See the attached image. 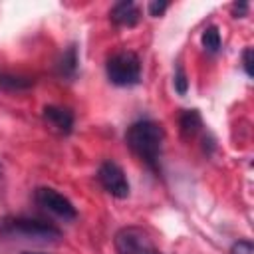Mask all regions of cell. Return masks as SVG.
<instances>
[{"instance_id":"obj_1","label":"cell","mask_w":254,"mask_h":254,"mask_svg":"<svg viewBox=\"0 0 254 254\" xmlns=\"http://www.w3.org/2000/svg\"><path fill=\"white\" fill-rule=\"evenodd\" d=\"M163 139H165L163 127L151 119L135 121L125 131L127 147L133 151V155L139 157V161H143L153 171H157V165H159Z\"/></svg>"},{"instance_id":"obj_2","label":"cell","mask_w":254,"mask_h":254,"mask_svg":"<svg viewBox=\"0 0 254 254\" xmlns=\"http://www.w3.org/2000/svg\"><path fill=\"white\" fill-rule=\"evenodd\" d=\"M107 79L119 87H131L141 81V60L135 52H117L105 64Z\"/></svg>"},{"instance_id":"obj_3","label":"cell","mask_w":254,"mask_h":254,"mask_svg":"<svg viewBox=\"0 0 254 254\" xmlns=\"http://www.w3.org/2000/svg\"><path fill=\"white\" fill-rule=\"evenodd\" d=\"M2 230L6 234L24 236L26 240H38V242H54V240L62 238V230L58 226H54L52 222L42 220V218H28V216H18V218L6 220Z\"/></svg>"},{"instance_id":"obj_4","label":"cell","mask_w":254,"mask_h":254,"mask_svg":"<svg viewBox=\"0 0 254 254\" xmlns=\"http://www.w3.org/2000/svg\"><path fill=\"white\" fill-rule=\"evenodd\" d=\"M117 254H161L151 236L139 226H125L115 234Z\"/></svg>"},{"instance_id":"obj_5","label":"cell","mask_w":254,"mask_h":254,"mask_svg":"<svg viewBox=\"0 0 254 254\" xmlns=\"http://www.w3.org/2000/svg\"><path fill=\"white\" fill-rule=\"evenodd\" d=\"M34 198L38 202V206L46 208L48 212L64 218V220H73L77 216V210L75 206L71 204L69 198H65L62 192H58L56 189H50V187H40L36 189L34 192Z\"/></svg>"},{"instance_id":"obj_6","label":"cell","mask_w":254,"mask_h":254,"mask_svg":"<svg viewBox=\"0 0 254 254\" xmlns=\"http://www.w3.org/2000/svg\"><path fill=\"white\" fill-rule=\"evenodd\" d=\"M97 181L111 196H115V198H127L129 196V190H131L129 181L117 163H113V161L101 163V167L97 169Z\"/></svg>"},{"instance_id":"obj_7","label":"cell","mask_w":254,"mask_h":254,"mask_svg":"<svg viewBox=\"0 0 254 254\" xmlns=\"http://www.w3.org/2000/svg\"><path fill=\"white\" fill-rule=\"evenodd\" d=\"M109 18L115 26H127L133 28L141 20V10L133 0H121L109 10Z\"/></svg>"},{"instance_id":"obj_8","label":"cell","mask_w":254,"mask_h":254,"mask_svg":"<svg viewBox=\"0 0 254 254\" xmlns=\"http://www.w3.org/2000/svg\"><path fill=\"white\" fill-rule=\"evenodd\" d=\"M44 119L62 135L71 133L73 129V113L65 107H58V105H46L44 107Z\"/></svg>"},{"instance_id":"obj_9","label":"cell","mask_w":254,"mask_h":254,"mask_svg":"<svg viewBox=\"0 0 254 254\" xmlns=\"http://www.w3.org/2000/svg\"><path fill=\"white\" fill-rule=\"evenodd\" d=\"M77 64H79V60H77V46L71 44V46L60 56V60H58V64H56V71H58L60 77L71 79V77H75V73H77Z\"/></svg>"},{"instance_id":"obj_10","label":"cell","mask_w":254,"mask_h":254,"mask_svg":"<svg viewBox=\"0 0 254 254\" xmlns=\"http://www.w3.org/2000/svg\"><path fill=\"white\" fill-rule=\"evenodd\" d=\"M202 127V117L198 113V109H187L181 113L179 117V131H181V137L183 139H192Z\"/></svg>"},{"instance_id":"obj_11","label":"cell","mask_w":254,"mask_h":254,"mask_svg":"<svg viewBox=\"0 0 254 254\" xmlns=\"http://www.w3.org/2000/svg\"><path fill=\"white\" fill-rule=\"evenodd\" d=\"M34 85L32 77L14 75V73H0V89L4 91H24Z\"/></svg>"},{"instance_id":"obj_12","label":"cell","mask_w":254,"mask_h":254,"mask_svg":"<svg viewBox=\"0 0 254 254\" xmlns=\"http://www.w3.org/2000/svg\"><path fill=\"white\" fill-rule=\"evenodd\" d=\"M200 42H202V48L208 54H216L220 50V32H218V28L216 26L204 28V32L200 36Z\"/></svg>"},{"instance_id":"obj_13","label":"cell","mask_w":254,"mask_h":254,"mask_svg":"<svg viewBox=\"0 0 254 254\" xmlns=\"http://www.w3.org/2000/svg\"><path fill=\"white\" fill-rule=\"evenodd\" d=\"M173 85H175V91H177L179 95H187V91H189V79H187V73H185L183 65H177Z\"/></svg>"},{"instance_id":"obj_14","label":"cell","mask_w":254,"mask_h":254,"mask_svg":"<svg viewBox=\"0 0 254 254\" xmlns=\"http://www.w3.org/2000/svg\"><path fill=\"white\" fill-rule=\"evenodd\" d=\"M230 254H254V244L250 240H236L230 248Z\"/></svg>"},{"instance_id":"obj_15","label":"cell","mask_w":254,"mask_h":254,"mask_svg":"<svg viewBox=\"0 0 254 254\" xmlns=\"http://www.w3.org/2000/svg\"><path fill=\"white\" fill-rule=\"evenodd\" d=\"M167 8H169L167 0H151L147 6V12H149V16H161Z\"/></svg>"},{"instance_id":"obj_16","label":"cell","mask_w":254,"mask_h":254,"mask_svg":"<svg viewBox=\"0 0 254 254\" xmlns=\"http://www.w3.org/2000/svg\"><path fill=\"white\" fill-rule=\"evenodd\" d=\"M252 56H254L252 48H246V50L242 52V65H244V71H246L248 77L254 75V69H252Z\"/></svg>"},{"instance_id":"obj_17","label":"cell","mask_w":254,"mask_h":254,"mask_svg":"<svg viewBox=\"0 0 254 254\" xmlns=\"http://www.w3.org/2000/svg\"><path fill=\"white\" fill-rule=\"evenodd\" d=\"M246 12H248V2H234L232 4V16L234 18H242V16H246Z\"/></svg>"},{"instance_id":"obj_18","label":"cell","mask_w":254,"mask_h":254,"mask_svg":"<svg viewBox=\"0 0 254 254\" xmlns=\"http://www.w3.org/2000/svg\"><path fill=\"white\" fill-rule=\"evenodd\" d=\"M22 254H42V252H22Z\"/></svg>"},{"instance_id":"obj_19","label":"cell","mask_w":254,"mask_h":254,"mask_svg":"<svg viewBox=\"0 0 254 254\" xmlns=\"http://www.w3.org/2000/svg\"><path fill=\"white\" fill-rule=\"evenodd\" d=\"M0 173H2V169H0Z\"/></svg>"}]
</instances>
